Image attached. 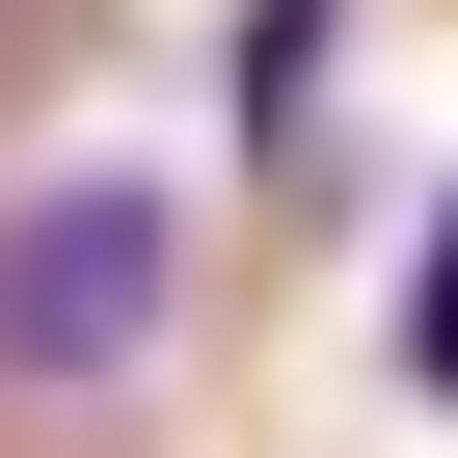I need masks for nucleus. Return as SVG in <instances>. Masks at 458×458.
<instances>
[{"instance_id": "obj_1", "label": "nucleus", "mask_w": 458, "mask_h": 458, "mask_svg": "<svg viewBox=\"0 0 458 458\" xmlns=\"http://www.w3.org/2000/svg\"><path fill=\"white\" fill-rule=\"evenodd\" d=\"M162 324H189V189H162V162L0 189V377H28V404H108Z\"/></svg>"}, {"instance_id": "obj_2", "label": "nucleus", "mask_w": 458, "mask_h": 458, "mask_svg": "<svg viewBox=\"0 0 458 458\" xmlns=\"http://www.w3.org/2000/svg\"><path fill=\"white\" fill-rule=\"evenodd\" d=\"M404 377H431V404H458V189H431V216H404Z\"/></svg>"}, {"instance_id": "obj_3", "label": "nucleus", "mask_w": 458, "mask_h": 458, "mask_svg": "<svg viewBox=\"0 0 458 458\" xmlns=\"http://www.w3.org/2000/svg\"><path fill=\"white\" fill-rule=\"evenodd\" d=\"M297 81H324V0H243V135H297Z\"/></svg>"}]
</instances>
